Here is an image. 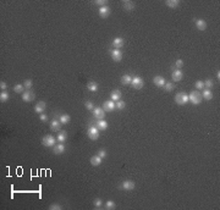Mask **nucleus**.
I'll use <instances>...</instances> for the list:
<instances>
[{
    "instance_id": "nucleus-13",
    "label": "nucleus",
    "mask_w": 220,
    "mask_h": 210,
    "mask_svg": "<svg viewBox=\"0 0 220 210\" xmlns=\"http://www.w3.org/2000/svg\"><path fill=\"white\" fill-rule=\"evenodd\" d=\"M182 77H183V73H182V71H181V70H178V69H176V70L172 72V75H171V78H172L174 82L181 81Z\"/></svg>"
},
{
    "instance_id": "nucleus-34",
    "label": "nucleus",
    "mask_w": 220,
    "mask_h": 210,
    "mask_svg": "<svg viewBox=\"0 0 220 210\" xmlns=\"http://www.w3.org/2000/svg\"><path fill=\"white\" fill-rule=\"evenodd\" d=\"M163 88H164L166 92H171L174 88H175V86H174V83H170V82H169V83H165V86L163 87Z\"/></svg>"
},
{
    "instance_id": "nucleus-9",
    "label": "nucleus",
    "mask_w": 220,
    "mask_h": 210,
    "mask_svg": "<svg viewBox=\"0 0 220 210\" xmlns=\"http://www.w3.org/2000/svg\"><path fill=\"white\" fill-rule=\"evenodd\" d=\"M64 152H65L64 143H59V144H56V145L53 147V153L55 155H61V154H64Z\"/></svg>"
},
{
    "instance_id": "nucleus-22",
    "label": "nucleus",
    "mask_w": 220,
    "mask_h": 210,
    "mask_svg": "<svg viewBox=\"0 0 220 210\" xmlns=\"http://www.w3.org/2000/svg\"><path fill=\"white\" fill-rule=\"evenodd\" d=\"M56 139H58V142L59 143H64V142H66V139H67V132L66 131H59V135H58V137H56Z\"/></svg>"
},
{
    "instance_id": "nucleus-35",
    "label": "nucleus",
    "mask_w": 220,
    "mask_h": 210,
    "mask_svg": "<svg viewBox=\"0 0 220 210\" xmlns=\"http://www.w3.org/2000/svg\"><path fill=\"white\" fill-rule=\"evenodd\" d=\"M23 86H25V88H26L27 90H29L31 88H32V80H26Z\"/></svg>"
},
{
    "instance_id": "nucleus-30",
    "label": "nucleus",
    "mask_w": 220,
    "mask_h": 210,
    "mask_svg": "<svg viewBox=\"0 0 220 210\" xmlns=\"http://www.w3.org/2000/svg\"><path fill=\"white\" fill-rule=\"evenodd\" d=\"M115 106H116V109H119V110H122V109H125V106H126V103L124 100H119V101H116L115 103Z\"/></svg>"
},
{
    "instance_id": "nucleus-32",
    "label": "nucleus",
    "mask_w": 220,
    "mask_h": 210,
    "mask_svg": "<svg viewBox=\"0 0 220 210\" xmlns=\"http://www.w3.org/2000/svg\"><path fill=\"white\" fill-rule=\"evenodd\" d=\"M116 205H115V203L112 202V200H108L105 203V209H108V210H112V209H115Z\"/></svg>"
},
{
    "instance_id": "nucleus-4",
    "label": "nucleus",
    "mask_w": 220,
    "mask_h": 210,
    "mask_svg": "<svg viewBox=\"0 0 220 210\" xmlns=\"http://www.w3.org/2000/svg\"><path fill=\"white\" fill-rule=\"evenodd\" d=\"M131 86L133 87L135 89H142L143 86H144V82H143V80L140 77V76H136V77H132Z\"/></svg>"
},
{
    "instance_id": "nucleus-6",
    "label": "nucleus",
    "mask_w": 220,
    "mask_h": 210,
    "mask_svg": "<svg viewBox=\"0 0 220 210\" xmlns=\"http://www.w3.org/2000/svg\"><path fill=\"white\" fill-rule=\"evenodd\" d=\"M21 97H22V100L26 101V103H31V101L34 100V98H35L34 93L33 92H31V90H25Z\"/></svg>"
},
{
    "instance_id": "nucleus-41",
    "label": "nucleus",
    "mask_w": 220,
    "mask_h": 210,
    "mask_svg": "<svg viewBox=\"0 0 220 210\" xmlns=\"http://www.w3.org/2000/svg\"><path fill=\"white\" fill-rule=\"evenodd\" d=\"M86 109L87 110H93L94 109V105L92 101H86Z\"/></svg>"
},
{
    "instance_id": "nucleus-26",
    "label": "nucleus",
    "mask_w": 220,
    "mask_h": 210,
    "mask_svg": "<svg viewBox=\"0 0 220 210\" xmlns=\"http://www.w3.org/2000/svg\"><path fill=\"white\" fill-rule=\"evenodd\" d=\"M213 98V93L210 89H204L203 93H202V99H206V100H210Z\"/></svg>"
},
{
    "instance_id": "nucleus-29",
    "label": "nucleus",
    "mask_w": 220,
    "mask_h": 210,
    "mask_svg": "<svg viewBox=\"0 0 220 210\" xmlns=\"http://www.w3.org/2000/svg\"><path fill=\"white\" fill-rule=\"evenodd\" d=\"M59 121L61 122V125H66V124H69L70 122V116L67 114H63V115H60L59 117Z\"/></svg>"
},
{
    "instance_id": "nucleus-37",
    "label": "nucleus",
    "mask_w": 220,
    "mask_h": 210,
    "mask_svg": "<svg viewBox=\"0 0 220 210\" xmlns=\"http://www.w3.org/2000/svg\"><path fill=\"white\" fill-rule=\"evenodd\" d=\"M175 66H176V69H178V70H181V67L183 66V61L181 60V59H177L176 61H175Z\"/></svg>"
},
{
    "instance_id": "nucleus-42",
    "label": "nucleus",
    "mask_w": 220,
    "mask_h": 210,
    "mask_svg": "<svg viewBox=\"0 0 220 210\" xmlns=\"http://www.w3.org/2000/svg\"><path fill=\"white\" fill-rule=\"evenodd\" d=\"M98 155H99L101 159L106 158V150H105V149H100V150L98 152Z\"/></svg>"
},
{
    "instance_id": "nucleus-14",
    "label": "nucleus",
    "mask_w": 220,
    "mask_h": 210,
    "mask_svg": "<svg viewBox=\"0 0 220 210\" xmlns=\"http://www.w3.org/2000/svg\"><path fill=\"white\" fill-rule=\"evenodd\" d=\"M61 128V122L59 120L54 119L52 122H50V130H52L53 132H59Z\"/></svg>"
},
{
    "instance_id": "nucleus-20",
    "label": "nucleus",
    "mask_w": 220,
    "mask_h": 210,
    "mask_svg": "<svg viewBox=\"0 0 220 210\" xmlns=\"http://www.w3.org/2000/svg\"><path fill=\"white\" fill-rule=\"evenodd\" d=\"M101 161H103V159H101L99 155H94L91 158V165L92 166H99Z\"/></svg>"
},
{
    "instance_id": "nucleus-5",
    "label": "nucleus",
    "mask_w": 220,
    "mask_h": 210,
    "mask_svg": "<svg viewBox=\"0 0 220 210\" xmlns=\"http://www.w3.org/2000/svg\"><path fill=\"white\" fill-rule=\"evenodd\" d=\"M42 144L44 147H54L55 145V138L52 135H48V136H44L43 139H42Z\"/></svg>"
},
{
    "instance_id": "nucleus-24",
    "label": "nucleus",
    "mask_w": 220,
    "mask_h": 210,
    "mask_svg": "<svg viewBox=\"0 0 220 210\" xmlns=\"http://www.w3.org/2000/svg\"><path fill=\"white\" fill-rule=\"evenodd\" d=\"M131 82H132V77H131L130 75L126 73V75H124V76L121 77V83L124 84V86H130Z\"/></svg>"
},
{
    "instance_id": "nucleus-7",
    "label": "nucleus",
    "mask_w": 220,
    "mask_h": 210,
    "mask_svg": "<svg viewBox=\"0 0 220 210\" xmlns=\"http://www.w3.org/2000/svg\"><path fill=\"white\" fill-rule=\"evenodd\" d=\"M93 115L97 120H104L105 117V111L103 110V107H94L93 109Z\"/></svg>"
},
{
    "instance_id": "nucleus-23",
    "label": "nucleus",
    "mask_w": 220,
    "mask_h": 210,
    "mask_svg": "<svg viewBox=\"0 0 220 210\" xmlns=\"http://www.w3.org/2000/svg\"><path fill=\"white\" fill-rule=\"evenodd\" d=\"M196 26L199 31H204L207 28V22L202 18H198V20H196Z\"/></svg>"
},
{
    "instance_id": "nucleus-38",
    "label": "nucleus",
    "mask_w": 220,
    "mask_h": 210,
    "mask_svg": "<svg viewBox=\"0 0 220 210\" xmlns=\"http://www.w3.org/2000/svg\"><path fill=\"white\" fill-rule=\"evenodd\" d=\"M213 81L212 80H207L206 82H204V87H207V89H210L212 87H213Z\"/></svg>"
},
{
    "instance_id": "nucleus-36",
    "label": "nucleus",
    "mask_w": 220,
    "mask_h": 210,
    "mask_svg": "<svg viewBox=\"0 0 220 210\" xmlns=\"http://www.w3.org/2000/svg\"><path fill=\"white\" fill-rule=\"evenodd\" d=\"M194 86H196V88H197L198 90H199V89H203V88H204V82H203V81H197Z\"/></svg>"
},
{
    "instance_id": "nucleus-3",
    "label": "nucleus",
    "mask_w": 220,
    "mask_h": 210,
    "mask_svg": "<svg viewBox=\"0 0 220 210\" xmlns=\"http://www.w3.org/2000/svg\"><path fill=\"white\" fill-rule=\"evenodd\" d=\"M87 135L91 138L92 141H97L99 138V130L94 126H91L88 130H87Z\"/></svg>"
},
{
    "instance_id": "nucleus-12",
    "label": "nucleus",
    "mask_w": 220,
    "mask_h": 210,
    "mask_svg": "<svg viewBox=\"0 0 220 210\" xmlns=\"http://www.w3.org/2000/svg\"><path fill=\"white\" fill-rule=\"evenodd\" d=\"M111 59L114 60V61H121L122 60V53L120 52V49H114V50H111Z\"/></svg>"
},
{
    "instance_id": "nucleus-10",
    "label": "nucleus",
    "mask_w": 220,
    "mask_h": 210,
    "mask_svg": "<svg viewBox=\"0 0 220 210\" xmlns=\"http://www.w3.org/2000/svg\"><path fill=\"white\" fill-rule=\"evenodd\" d=\"M115 101H112V100H106L104 101V104H103V110L104 111H114L115 109Z\"/></svg>"
},
{
    "instance_id": "nucleus-15",
    "label": "nucleus",
    "mask_w": 220,
    "mask_h": 210,
    "mask_svg": "<svg viewBox=\"0 0 220 210\" xmlns=\"http://www.w3.org/2000/svg\"><path fill=\"white\" fill-rule=\"evenodd\" d=\"M153 82H154V84L157 87H160V88H163V87L165 86V80L164 77H161V76H154V78H153Z\"/></svg>"
},
{
    "instance_id": "nucleus-44",
    "label": "nucleus",
    "mask_w": 220,
    "mask_h": 210,
    "mask_svg": "<svg viewBox=\"0 0 220 210\" xmlns=\"http://www.w3.org/2000/svg\"><path fill=\"white\" fill-rule=\"evenodd\" d=\"M6 87H7V86H6V83H5V82H3V81L0 82V89H1V92L6 89Z\"/></svg>"
},
{
    "instance_id": "nucleus-31",
    "label": "nucleus",
    "mask_w": 220,
    "mask_h": 210,
    "mask_svg": "<svg viewBox=\"0 0 220 210\" xmlns=\"http://www.w3.org/2000/svg\"><path fill=\"white\" fill-rule=\"evenodd\" d=\"M7 99H9V93L1 92V93H0V101H1V103H5V101H7Z\"/></svg>"
},
{
    "instance_id": "nucleus-8",
    "label": "nucleus",
    "mask_w": 220,
    "mask_h": 210,
    "mask_svg": "<svg viewBox=\"0 0 220 210\" xmlns=\"http://www.w3.org/2000/svg\"><path fill=\"white\" fill-rule=\"evenodd\" d=\"M110 12H111V10H110V7L108 6V5H106V6L99 7V10H98V14H99V16L101 18H106L110 15Z\"/></svg>"
},
{
    "instance_id": "nucleus-27",
    "label": "nucleus",
    "mask_w": 220,
    "mask_h": 210,
    "mask_svg": "<svg viewBox=\"0 0 220 210\" xmlns=\"http://www.w3.org/2000/svg\"><path fill=\"white\" fill-rule=\"evenodd\" d=\"M87 88H88V90H91V92H97V90H98V83H97V82L91 81V82L87 83Z\"/></svg>"
},
{
    "instance_id": "nucleus-39",
    "label": "nucleus",
    "mask_w": 220,
    "mask_h": 210,
    "mask_svg": "<svg viewBox=\"0 0 220 210\" xmlns=\"http://www.w3.org/2000/svg\"><path fill=\"white\" fill-rule=\"evenodd\" d=\"M49 209L50 210H61V209H63V207L59 205V204H52V205L49 207Z\"/></svg>"
},
{
    "instance_id": "nucleus-45",
    "label": "nucleus",
    "mask_w": 220,
    "mask_h": 210,
    "mask_svg": "<svg viewBox=\"0 0 220 210\" xmlns=\"http://www.w3.org/2000/svg\"><path fill=\"white\" fill-rule=\"evenodd\" d=\"M217 77H218V80L220 78V72H219V71H218V72H217Z\"/></svg>"
},
{
    "instance_id": "nucleus-33",
    "label": "nucleus",
    "mask_w": 220,
    "mask_h": 210,
    "mask_svg": "<svg viewBox=\"0 0 220 210\" xmlns=\"http://www.w3.org/2000/svg\"><path fill=\"white\" fill-rule=\"evenodd\" d=\"M93 204H94V207H95L97 209H100L101 205H103V200H101L100 198H95L94 202H93Z\"/></svg>"
},
{
    "instance_id": "nucleus-19",
    "label": "nucleus",
    "mask_w": 220,
    "mask_h": 210,
    "mask_svg": "<svg viewBox=\"0 0 220 210\" xmlns=\"http://www.w3.org/2000/svg\"><path fill=\"white\" fill-rule=\"evenodd\" d=\"M122 6H124V9L126 11H132V10L135 9V3L130 1V0H125V1L122 3Z\"/></svg>"
},
{
    "instance_id": "nucleus-17",
    "label": "nucleus",
    "mask_w": 220,
    "mask_h": 210,
    "mask_svg": "<svg viewBox=\"0 0 220 210\" xmlns=\"http://www.w3.org/2000/svg\"><path fill=\"white\" fill-rule=\"evenodd\" d=\"M110 99L112 100V101H119L120 99H121V92L119 90V89H114L111 92V94H110Z\"/></svg>"
},
{
    "instance_id": "nucleus-18",
    "label": "nucleus",
    "mask_w": 220,
    "mask_h": 210,
    "mask_svg": "<svg viewBox=\"0 0 220 210\" xmlns=\"http://www.w3.org/2000/svg\"><path fill=\"white\" fill-rule=\"evenodd\" d=\"M44 110H45L44 101H39V103H37V105H34V111L37 112V114H43Z\"/></svg>"
},
{
    "instance_id": "nucleus-21",
    "label": "nucleus",
    "mask_w": 220,
    "mask_h": 210,
    "mask_svg": "<svg viewBox=\"0 0 220 210\" xmlns=\"http://www.w3.org/2000/svg\"><path fill=\"white\" fill-rule=\"evenodd\" d=\"M97 128L100 130V131H105L108 128V122L105 120H98L97 121Z\"/></svg>"
},
{
    "instance_id": "nucleus-2",
    "label": "nucleus",
    "mask_w": 220,
    "mask_h": 210,
    "mask_svg": "<svg viewBox=\"0 0 220 210\" xmlns=\"http://www.w3.org/2000/svg\"><path fill=\"white\" fill-rule=\"evenodd\" d=\"M188 101V94L185 92H180L175 95V103L178 105H185Z\"/></svg>"
},
{
    "instance_id": "nucleus-11",
    "label": "nucleus",
    "mask_w": 220,
    "mask_h": 210,
    "mask_svg": "<svg viewBox=\"0 0 220 210\" xmlns=\"http://www.w3.org/2000/svg\"><path fill=\"white\" fill-rule=\"evenodd\" d=\"M121 188L125 189V191H132V189L135 188V182L130 181V180H125L121 183Z\"/></svg>"
},
{
    "instance_id": "nucleus-16",
    "label": "nucleus",
    "mask_w": 220,
    "mask_h": 210,
    "mask_svg": "<svg viewBox=\"0 0 220 210\" xmlns=\"http://www.w3.org/2000/svg\"><path fill=\"white\" fill-rule=\"evenodd\" d=\"M124 39H122L121 37H116L114 40H112V47H114V49H120L121 47H124Z\"/></svg>"
},
{
    "instance_id": "nucleus-1",
    "label": "nucleus",
    "mask_w": 220,
    "mask_h": 210,
    "mask_svg": "<svg viewBox=\"0 0 220 210\" xmlns=\"http://www.w3.org/2000/svg\"><path fill=\"white\" fill-rule=\"evenodd\" d=\"M188 101H191L193 105H198L202 101V94L198 90H193L188 94Z\"/></svg>"
},
{
    "instance_id": "nucleus-40",
    "label": "nucleus",
    "mask_w": 220,
    "mask_h": 210,
    "mask_svg": "<svg viewBox=\"0 0 220 210\" xmlns=\"http://www.w3.org/2000/svg\"><path fill=\"white\" fill-rule=\"evenodd\" d=\"M94 4H97V5H98V6H106V1H105V0H95V1H94Z\"/></svg>"
},
{
    "instance_id": "nucleus-28",
    "label": "nucleus",
    "mask_w": 220,
    "mask_h": 210,
    "mask_svg": "<svg viewBox=\"0 0 220 210\" xmlns=\"http://www.w3.org/2000/svg\"><path fill=\"white\" fill-rule=\"evenodd\" d=\"M14 92H15V93H18V94H22L23 92H25V86H23V84H20V83L15 84V86H14Z\"/></svg>"
},
{
    "instance_id": "nucleus-25",
    "label": "nucleus",
    "mask_w": 220,
    "mask_h": 210,
    "mask_svg": "<svg viewBox=\"0 0 220 210\" xmlns=\"http://www.w3.org/2000/svg\"><path fill=\"white\" fill-rule=\"evenodd\" d=\"M166 6L170 7V9H176L178 5H180V1L178 0H168V1H165Z\"/></svg>"
},
{
    "instance_id": "nucleus-43",
    "label": "nucleus",
    "mask_w": 220,
    "mask_h": 210,
    "mask_svg": "<svg viewBox=\"0 0 220 210\" xmlns=\"http://www.w3.org/2000/svg\"><path fill=\"white\" fill-rule=\"evenodd\" d=\"M39 120L42 122H45V121H48V116L45 114H39Z\"/></svg>"
}]
</instances>
